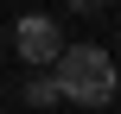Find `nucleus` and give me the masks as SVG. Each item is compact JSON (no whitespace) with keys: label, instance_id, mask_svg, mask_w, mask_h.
<instances>
[{"label":"nucleus","instance_id":"7ed1b4c3","mask_svg":"<svg viewBox=\"0 0 121 114\" xmlns=\"http://www.w3.org/2000/svg\"><path fill=\"white\" fill-rule=\"evenodd\" d=\"M26 102H32V108H51V102H64V95H57L51 76H32V83H26Z\"/></svg>","mask_w":121,"mask_h":114},{"label":"nucleus","instance_id":"f257e3e1","mask_svg":"<svg viewBox=\"0 0 121 114\" xmlns=\"http://www.w3.org/2000/svg\"><path fill=\"white\" fill-rule=\"evenodd\" d=\"M51 83H57L64 102L102 108V102L115 95V63H108V51H96V44H64L57 63H51Z\"/></svg>","mask_w":121,"mask_h":114},{"label":"nucleus","instance_id":"f03ea898","mask_svg":"<svg viewBox=\"0 0 121 114\" xmlns=\"http://www.w3.org/2000/svg\"><path fill=\"white\" fill-rule=\"evenodd\" d=\"M13 38H19V57H26L32 70L57 63V51H64V32H57V19H45V13H26Z\"/></svg>","mask_w":121,"mask_h":114}]
</instances>
